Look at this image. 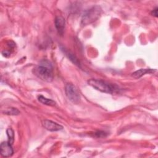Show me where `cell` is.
I'll use <instances>...</instances> for the list:
<instances>
[{
    "instance_id": "obj_1",
    "label": "cell",
    "mask_w": 158,
    "mask_h": 158,
    "mask_svg": "<svg viewBox=\"0 0 158 158\" xmlns=\"http://www.w3.org/2000/svg\"><path fill=\"white\" fill-rule=\"evenodd\" d=\"M35 74L41 80L51 82L54 78L52 67L48 61H43L34 69Z\"/></svg>"
},
{
    "instance_id": "obj_2",
    "label": "cell",
    "mask_w": 158,
    "mask_h": 158,
    "mask_svg": "<svg viewBox=\"0 0 158 158\" xmlns=\"http://www.w3.org/2000/svg\"><path fill=\"white\" fill-rule=\"evenodd\" d=\"M101 7L97 5L86 10L83 12L81 17V25L85 26L96 21L99 17L101 13Z\"/></svg>"
},
{
    "instance_id": "obj_3",
    "label": "cell",
    "mask_w": 158,
    "mask_h": 158,
    "mask_svg": "<svg viewBox=\"0 0 158 158\" xmlns=\"http://www.w3.org/2000/svg\"><path fill=\"white\" fill-rule=\"evenodd\" d=\"M88 83L89 85L102 93H112L114 90V88L112 85L101 80L90 79Z\"/></svg>"
},
{
    "instance_id": "obj_4",
    "label": "cell",
    "mask_w": 158,
    "mask_h": 158,
    "mask_svg": "<svg viewBox=\"0 0 158 158\" xmlns=\"http://www.w3.org/2000/svg\"><path fill=\"white\" fill-rule=\"evenodd\" d=\"M65 94L68 99L73 103L77 104L80 100V96L76 87L72 83H68L65 88Z\"/></svg>"
},
{
    "instance_id": "obj_5",
    "label": "cell",
    "mask_w": 158,
    "mask_h": 158,
    "mask_svg": "<svg viewBox=\"0 0 158 158\" xmlns=\"http://www.w3.org/2000/svg\"><path fill=\"white\" fill-rule=\"evenodd\" d=\"M42 125L44 128L50 131H57L63 129V127L61 125L48 119L43 120Z\"/></svg>"
},
{
    "instance_id": "obj_6",
    "label": "cell",
    "mask_w": 158,
    "mask_h": 158,
    "mask_svg": "<svg viewBox=\"0 0 158 158\" xmlns=\"http://www.w3.org/2000/svg\"><path fill=\"white\" fill-rule=\"evenodd\" d=\"M0 151L1 156L4 157H10L14 153L12 144L9 141H4L1 144Z\"/></svg>"
},
{
    "instance_id": "obj_7",
    "label": "cell",
    "mask_w": 158,
    "mask_h": 158,
    "mask_svg": "<svg viewBox=\"0 0 158 158\" xmlns=\"http://www.w3.org/2000/svg\"><path fill=\"white\" fill-rule=\"evenodd\" d=\"M55 27L58 31V33L60 35H62L65 27V21L63 17L57 16L55 19Z\"/></svg>"
},
{
    "instance_id": "obj_8",
    "label": "cell",
    "mask_w": 158,
    "mask_h": 158,
    "mask_svg": "<svg viewBox=\"0 0 158 158\" xmlns=\"http://www.w3.org/2000/svg\"><path fill=\"white\" fill-rule=\"evenodd\" d=\"M155 69H141L135 71L132 73V77L135 78H139L141 77L143 75L146 74V73H151L155 72Z\"/></svg>"
},
{
    "instance_id": "obj_9",
    "label": "cell",
    "mask_w": 158,
    "mask_h": 158,
    "mask_svg": "<svg viewBox=\"0 0 158 158\" xmlns=\"http://www.w3.org/2000/svg\"><path fill=\"white\" fill-rule=\"evenodd\" d=\"M63 51H64V52L65 54V55L67 56V57L73 63V64H75V65H77V66H80V61L78 60V59L76 57V56L74 55V54H73L72 52H70V51H67V50H66V49H65L64 50V49H62Z\"/></svg>"
},
{
    "instance_id": "obj_10",
    "label": "cell",
    "mask_w": 158,
    "mask_h": 158,
    "mask_svg": "<svg viewBox=\"0 0 158 158\" xmlns=\"http://www.w3.org/2000/svg\"><path fill=\"white\" fill-rule=\"evenodd\" d=\"M38 101L43 104H45L47 106H56V102L54 101H53L52 99L46 98L42 95L39 96Z\"/></svg>"
},
{
    "instance_id": "obj_11",
    "label": "cell",
    "mask_w": 158,
    "mask_h": 158,
    "mask_svg": "<svg viewBox=\"0 0 158 158\" xmlns=\"http://www.w3.org/2000/svg\"><path fill=\"white\" fill-rule=\"evenodd\" d=\"M2 113L4 114L9 115H17L20 114V111L17 108L10 107L6 108L2 111Z\"/></svg>"
},
{
    "instance_id": "obj_12",
    "label": "cell",
    "mask_w": 158,
    "mask_h": 158,
    "mask_svg": "<svg viewBox=\"0 0 158 158\" xmlns=\"http://www.w3.org/2000/svg\"><path fill=\"white\" fill-rule=\"evenodd\" d=\"M6 133H7V137H8V139H9V142L12 144L13 142H14V131L12 128H9L7 129L6 130Z\"/></svg>"
},
{
    "instance_id": "obj_13",
    "label": "cell",
    "mask_w": 158,
    "mask_h": 158,
    "mask_svg": "<svg viewBox=\"0 0 158 158\" xmlns=\"http://www.w3.org/2000/svg\"><path fill=\"white\" fill-rule=\"evenodd\" d=\"M94 135L96 137L98 138H102V137H105L107 135V133L104 131H97L96 133H94Z\"/></svg>"
},
{
    "instance_id": "obj_14",
    "label": "cell",
    "mask_w": 158,
    "mask_h": 158,
    "mask_svg": "<svg viewBox=\"0 0 158 158\" xmlns=\"http://www.w3.org/2000/svg\"><path fill=\"white\" fill-rule=\"evenodd\" d=\"M157 9H158V8L156 7L155 9H154L152 10V12H151V14L153 15V16H154V17H157L158 15H157Z\"/></svg>"
}]
</instances>
